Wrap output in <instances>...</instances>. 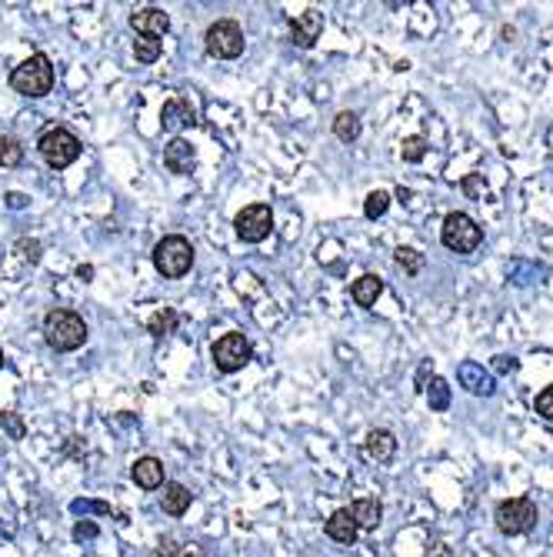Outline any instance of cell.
<instances>
[{
	"mask_svg": "<svg viewBox=\"0 0 553 557\" xmlns=\"http://www.w3.org/2000/svg\"><path fill=\"white\" fill-rule=\"evenodd\" d=\"M153 557H180V545H177L174 537H164L157 545V551H153Z\"/></svg>",
	"mask_w": 553,
	"mask_h": 557,
	"instance_id": "34",
	"label": "cell"
},
{
	"mask_svg": "<svg viewBox=\"0 0 553 557\" xmlns=\"http://www.w3.org/2000/svg\"><path fill=\"white\" fill-rule=\"evenodd\" d=\"M351 514H353V520H357L360 531H374V528H380L384 507H380L377 497H360V501H353L351 504Z\"/></svg>",
	"mask_w": 553,
	"mask_h": 557,
	"instance_id": "20",
	"label": "cell"
},
{
	"mask_svg": "<svg viewBox=\"0 0 553 557\" xmlns=\"http://www.w3.org/2000/svg\"><path fill=\"white\" fill-rule=\"evenodd\" d=\"M203 44H207V54L217 57V61H234L243 54V27L237 21H214V24L207 27V34H203Z\"/></svg>",
	"mask_w": 553,
	"mask_h": 557,
	"instance_id": "7",
	"label": "cell"
},
{
	"mask_svg": "<svg viewBox=\"0 0 553 557\" xmlns=\"http://www.w3.org/2000/svg\"><path fill=\"white\" fill-rule=\"evenodd\" d=\"M37 151L54 170H63L80 157V137L67 127H47L37 140Z\"/></svg>",
	"mask_w": 553,
	"mask_h": 557,
	"instance_id": "4",
	"label": "cell"
},
{
	"mask_svg": "<svg viewBox=\"0 0 553 557\" xmlns=\"http://www.w3.org/2000/svg\"><path fill=\"white\" fill-rule=\"evenodd\" d=\"M177 320H180V314H177L174 307H161V311L151 314V320H147V334H153V337H167V334H174L177 330Z\"/></svg>",
	"mask_w": 553,
	"mask_h": 557,
	"instance_id": "22",
	"label": "cell"
},
{
	"mask_svg": "<svg viewBox=\"0 0 553 557\" xmlns=\"http://www.w3.org/2000/svg\"><path fill=\"white\" fill-rule=\"evenodd\" d=\"M194 124H197V107H194L187 97H174V101L164 104L161 127H164L167 134H180L184 127H194Z\"/></svg>",
	"mask_w": 553,
	"mask_h": 557,
	"instance_id": "13",
	"label": "cell"
},
{
	"mask_svg": "<svg viewBox=\"0 0 553 557\" xmlns=\"http://www.w3.org/2000/svg\"><path fill=\"white\" fill-rule=\"evenodd\" d=\"M533 411H537L543 420H553V384H547V387L533 397Z\"/></svg>",
	"mask_w": 553,
	"mask_h": 557,
	"instance_id": "29",
	"label": "cell"
},
{
	"mask_svg": "<svg viewBox=\"0 0 553 557\" xmlns=\"http://www.w3.org/2000/svg\"><path fill=\"white\" fill-rule=\"evenodd\" d=\"M153 267H157V274L167 280H177L190 274V267H194V244L187 237H180V234H167L164 241L153 244Z\"/></svg>",
	"mask_w": 553,
	"mask_h": 557,
	"instance_id": "3",
	"label": "cell"
},
{
	"mask_svg": "<svg viewBox=\"0 0 553 557\" xmlns=\"http://www.w3.org/2000/svg\"><path fill=\"white\" fill-rule=\"evenodd\" d=\"M324 531H327V537L330 541H337V545H353L357 534H360V528H357V520H353L351 507H340V511H334V514L327 518Z\"/></svg>",
	"mask_w": 553,
	"mask_h": 557,
	"instance_id": "16",
	"label": "cell"
},
{
	"mask_svg": "<svg viewBox=\"0 0 553 557\" xmlns=\"http://www.w3.org/2000/svg\"><path fill=\"white\" fill-rule=\"evenodd\" d=\"M130 27L137 30V37H153V40H164L167 30H170V17L161 7H144V11L130 13Z\"/></svg>",
	"mask_w": 553,
	"mask_h": 557,
	"instance_id": "11",
	"label": "cell"
},
{
	"mask_svg": "<svg viewBox=\"0 0 553 557\" xmlns=\"http://www.w3.org/2000/svg\"><path fill=\"white\" fill-rule=\"evenodd\" d=\"M70 511H74V514H101V518H107V514H111V504H107V501H74Z\"/></svg>",
	"mask_w": 553,
	"mask_h": 557,
	"instance_id": "30",
	"label": "cell"
},
{
	"mask_svg": "<svg viewBox=\"0 0 553 557\" xmlns=\"http://www.w3.org/2000/svg\"><path fill=\"white\" fill-rule=\"evenodd\" d=\"M130 478L137 484L140 491H161L164 487V464L157 457H137L134 468H130Z\"/></svg>",
	"mask_w": 553,
	"mask_h": 557,
	"instance_id": "15",
	"label": "cell"
},
{
	"mask_svg": "<svg viewBox=\"0 0 553 557\" xmlns=\"http://www.w3.org/2000/svg\"><path fill=\"white\" fill-rule=\"evenodd\" d=\"M21 161H24L21 140L11 137V134H0V167H17Z\"/></svg>",
	"mask_w": 553,
	"mask_h": 557,
	"instance_id": "26",
	"label": "cell"
},
{
	"mask_svg": "<svg viewBox=\"0 0 553 557\" xmlns=\"http://www.w3.org/2000/svg\"><path fill=\"white\" fill-rule=\"evenodd\" d=\"M427 557H453V554H450V547H447V545H433L427 551Z\"/></svg>",
	"mask_w": 553,
	"mask_h": 557,
	"instance_id": "36",
	"label": "cell"
},
{
	"mask_svg": "<svg viewBox=\"0 0 553 557\" xmlns=\"http://www.w3.org/2000/svg\"><path fill=\"white\" fill-rule=\"evenodd\" d=\"M180 557H203V554H201V551H194V547H190V551H184V554H180Z\"/></svg>",
	"mask_w": 553,
	"mask_h": 557,
	"instance_id": "38",
	"label": "cell"
},
{
	"mask_svg": "<svg viewBox=\"0 0 553 557\" xmlns=\"http://www.w3.org/2000/svg\"><path fill=\"white\" fill-rule=\"evenodd\" d=\"M7 207H13V211H21V207H27V197H24V194H17V190H13V194H7Z\"/></svg>",
	"mask_w": 553,
	"mask_h": 557,
	"instance_id": "35",
	"label": "cell"
},
{
	"mask_svg": "<svg viewBox=\"0 0 553 557\" xmlns=\"http://www.w3.org/2000/svg\"><path fill=\"white\" fill-rule=\"evenodd\" d=\"M101 534V528L94 520H77L74 524V541H94Z\"/></svg>",
	"mask_w": 553,
	"mask_h": 557,
	"instance_id": "31",
	"label": "cell"
},
{
	"mask_svg": "<svg viewBox=\"0 0 553 557\" xmlns=\"http://www.w3.org/2000/svg\"><path fill=\"white\" fill-rule=\"evenodd\" d=\"M11 87L21 94V97H47L54 90V63L47 54H30L24 63H17L11 74Z\"/></svg>",
	"mask_w": 553,
	"mask_h": 557,
	"instance_id": "2",
	"label": "cell"
},
{
	"mask_svg": "<svg viewBox=\"0 0 553 557\" xmlns=\"http://www.w3.org/2000/svg\"><path fill=\"white\" fill-rule=\"evenodd\" d=\"M90 278H94V267H90V264L77 267V280H90Z\"/></svg>",
	"mask_w": 553,
	"mask_h": 557,
	"instance_id": "37",
	"label": "cell"
},
{
	"mask_svg": "<svg viewBox=\"0 0 553 557\" xmlns=\"http://www.w3.org/2000/svg\"><path fill=\"white\" fill-rule=\"evenodd\" d=\"M210 357H214V368L220 370V374H237V370H243L251 364L253 347L240 330H230V334H224V337L214 341Z\"/></svg>",
	"mask_w": 553,
	"mask_h": 557,
	"instance_id": "6",
	"label": "cell"
},
{
	"mask_svg": "<svg viewBox=\"0 0 553 557\" xmlns=\"http://www.w3.org/2000/svg\"><path fill=\"white\" fill-rule=\"evenodd\" d=\"M393 261H397V267H400L407 278H417L424 270V264H427V257L417 251V247H397Z\"/></svg>",
	"mask_w": 553,
	"mask_h": 557,
	"instance_id": "23",
	"label": "cell"
},
{
	"mask_svg": "<svg viewBox=\"0 0 553 557\" xmlns=\"http://www.w3.org/2000/svg\"><path fill=\"white\" fill-rule=\"evenodd\" d=\"M441 241H443V247L453 254H474L480 244H483V230H480V224L470 214L453 211V214L443 217Z\"/></svg>",
	"mask_w": 553,
	"mask_h": 557,
	"instance_id": "5",
	"label": "cell"
},
{
	"mask_svg": "<svg viewBox=\"0 0 553 557\" xmlns=\"http://www.w3.org/2000/svg\"><path fill=\"white\" fill-rule=\"evenodd\" d=\"M493 370H497V374H516V370H520V361L500 354V357H493Z\"/></svg>",
	"mask_w": 553,
	"mask_h": 557,
	"instance_id": "33",
	"label": "cell"
},
{
	"mask_svg": "<svg viewBox=\"0 0 553 557\" xmlns=\"http://www.w3.org/2000/svg\"><path fill=\"white\" fill-rule=\"evenodd\" d=\"M427 404H430V411H447V407H450V384L443 378H430Z\"/></svg>",
	"mask_w": 553,
	"mask_h": 557,
	"instance_id": "24",
	"label": "cell"
},
{
	"mask_svg": "<svg viewBox=\"0 0 553 557\" xmlns=\"http://www.w3.org/2000/svg\"><path fill=\"white\" fill-rule=\"evenodd\" d=\"M164 167L170 170V174H180V178L194 174V167H197V151H194V144L184 137L170 140V144L164 147Z\"/></svg>",
	"mask_w": 553,
	"mask_h": 557,
	"instance_id": "12",
	"label": "cell"
},
{
	"mask_svg": "<svg viewBox=\"0 0 553 557\" xmlns=\"http://www.w3.org/2000/svg\"><path fill=\"white\" fill-rule=\"evenodd\" d=\"M380 294H384V278H377V274H364V278H357L351 284L353 304H360V307H374Z\"/></svg>",
	"mask_w": 553,
	"mask_h": 557,
	"instance_id": "19",
	"label": "cell"
},
{
	"mask_svg": "<svg viewBox=\"0 0 553 557\" xmlns=\"http://www.w3.org/2000/svg\"><path fill=\"white\" fill-rule=\"evenodd\" d=\"M161 491H164V495H161V507H164V514H170V518L187 514V507L194 504V495H190L184 484L164 481V487H161Z\"/></svg>",
	"mask_w": 553,
	"mask_h": 557,
	"instance_id": "18",
	"label": "cell"
},
{
	"mask_svg": "<svg viewBox=\"0 0 553 557\" xmlns=\"http://www.w3.org/2000/svg\"><path fill=\"white\" fill-rule=\"evenodd\" d=\"M457 380H460V387H466L470 394H477V397H491L497 391V384H493V374L483 364L477 361H464L460 368H457Z\"/></svg>",
	"mask_w": 553,
	"mask_h": 557,
	"instance_id": "14",
	"label": "cell"
},
{
	"mask_svg": "<svg viewBox=\"0 0 553 557\" xmlns=\"http://www.w3.org/2000/svg\"><path fill=\"white\" fill-rule=\"evenodd\" d=\"M364 454L370 457V461H377V464H390L393 454H397V437H393L387 428H374L364 441Z\"/></svg>",
	"mask_w": 553,
	"mask_h": 557,
	"instance_id": "17",
	"label": "cell"
},
{
	"mask_svg": "<svg viewBox=\"0 0 553 557\" xmlns=\"http://www.w3.org/2000/svg\"><path fill=\"white\" fill-rule=\"evenodd\" d=\"M234 230H237V237L243 244L267 241L270 230H274V211H270V204H251V207H243L234 217Z\"/></svg>",
	"mask_w": 553,
	"mask_h": 557,
	"instance_id": "9",
	"label": "cell"
},
{
	"mask_svg": "<svg viewBox=\"0 0 553 557\" xmlns=\"http://www.w3.org/2000/svg\"><path fill=\"white\" fill-rule=\"evenodd\" d=\"M390 211V194L387 190H370L364 201V214L370 217V220H380V217Z\"/></svg>",
	"mask_w": 553,
	"mask_h": 557,
	"instance_id": "28",
	"label": "cell"
},
{
	"mask_svg": "<svg viewBox=\"0 0 553 557\" xmlns=\"http://www.w3.org/2000/svg\"><path fill=\"white\" fill-rule=\"evenodd\" d=\"M493 520H497L500 534H507V537H520V534H527L530 528L537 524V504H533L530 497H510V501H500Z\"/></svg>",
	"mask_w": 553,
	"mask_h": 557,
	"instance_id": "8",
	"label": "cell"
},
{
	"mask_svg": "<svg viewBox=\"0 0 553 557\" xmlns=\"http://www.w3.org/2000/svg\"><path fill=\"white\" fill-rule=\"evenodd\" d=\"M427 151H430V144H427V137H420V134L403 137V144H400V157L407 164H420V161L427 157Z\"/></svg>",
	"mask_w": 553,
	"mask_h": 557,
	"instance_id": "25",
	"label": "cell"
},
{
	"mask_svg": "<svg viewBox=\"0 0 553 557\" xmlns=\"http://www.w3.org/2000/svg\"><path fill=\"white\" fill-rule=\"evenodd\" d=\"M320 34H324V13L320 11H303L297 17H290V40L303 51L314 47Z\"/></svg>",
	"mask_w": 553,
	"mask_h": 557,
	"instance_id": "10",
	"label": "cell"
},
{
	"mask_svg": "<svg viewBox=\"0 0 553 557\" xmlns=\"http://www.w3.org/2000/svg\"><path fill=\"white\" fill-rule=\"evenodd\" d=\"M0 364H4V347H0Z\"/></svg>",
	"mask_w": 553,
	"mask_h": 557,
	"instance_id": "39",
	"label": "cell"
},
{
	"mask_svg": "<svg viewBox=\"0 0 553 557\" xmlns=\"http://www.w3.org/2000/svg\"><path fill=\"white\" fill-rule=\"evenodd\" d=\"M360 130H364L360 114H353V111H340V114L334 117V134H337V140H343V144H353V140L360 137Z\"/></svg>",
	"mask_w": 553,
	"mask_h": 557,
	"instance_id": "21",
	"label": "cell"
},
{
	"mask_svg": "<svg viewBox=\"0 0 553 557\" xmlns=\"http://www.w3.org/2000/svg\"><path fill=\"white\" fill-rule=\"evenodd\" d=\"M0 424H4V428H7V431L13 434V441H21V437H24V424L17 420V414H13V411L0 414Z\"/></svg>",
	"mask_w": 553,
	"mask_h": 557,
	"instance_id": "32",
	"label": "cell"
},
{
	"mask_svg": "<svg viewBox=\"0 0 553 557\" xmlns=\"http://www.w3.org/2000/svg\"><path fill=\"white\" fill-rule=\"evenodd\" d=\"M161 54H164V40H153V37H137V40H134V57H137L140 63L161 61Z\"/></svg>",
	"mask_w": 553,
	"mask_h": 557,
	"instance_id": "27",
	"label": "cell"
},
{
	"mask_svg": "<svg viewBox=\"0 0 553 557\" xmlns=\"http://www.w3.org/2000/svg\"><path fill=\"white\" fill-rule=\"evenodd\" d=\"M44 341L51 344L54 351L70 354V351L87 344V324H84V317L74 314V311L54 307V311H47V317H44Z\"/></svg>",
	"mask_w": 553,
	"mask_h": 557,
	"instance_id": "1",
	"label": "cell"
}]
</instances>
